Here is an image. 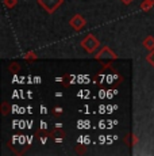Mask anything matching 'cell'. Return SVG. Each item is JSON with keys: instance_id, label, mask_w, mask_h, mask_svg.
<instances>
[{"instance_id": "2", "label": "cell", "mask_w": 154, "mask_h": 156, "mask_svg": "<svg viewBox=\"0 0 154 156\" xmlns=\"http://www.w3.org/2000/svg\"><path fill=\"white\" fill-rule=\"evenodd\" d=\"M64 0H38V4L46 11L47 14H54L60 8Z\"/></svg>"}, {"instance_id": "15", "label": "cell", "mask_w": 154, "mask_h": 156, "mask_svg": "<svg viewBox=\"0 0 154 156\" xmlns=\"http://www.w3.org/2000/svg\"><path fill=\"white\" fill-rule=\"evenodd\" d=\"M147 2H149L152 5H154V0H147Z\"/></svg>"}, {"instance_id": "8", "label": "cell", "mask_w": 154, "mask_h": 156, "mask_svg": "<svg viewBox=\"0 0 154 156\" xmlns=\"http://www.w3.org/2000/svg\"><path fill=\"white\" fill-rule=\"evenodd\" d=\"M23 58H25V60H27V61H31V60H32V61H34V60H38V56L35 55V53L31 50V52L25 53V55H23Z\"/></svg>"}, {"instance_id": "10", "label": "cell", "mask_w": 154, "mask_h": 156, "mask_svg": "<svg viewBox=\"0 0 154 156\" xmlns=\"http://www.w3.org/2000/svg\"><path fill=\"white\" fill-rule=\"evenodd\" d=\"M152 7H153V5L150 4V3L147 2V0H145V2L141 4V10H142V11H149Z\"/></svg>"}, {"instance_id": "7", "label": "cell", "mask_w": 154, "mask_h": 156, "mask_svg": "<svg viewBox=\"0 0 154 156\" xmlns=\"http://www.w3.org/2000/svg\"><path fill=\"white\" fill-rule=\"evenodd\" d=\"M0 110H2V114H3V115H7V114L10 113V110H11L10 103H8V102H3V103H2V107H0Z\"/></svg>"}, {"instance_id": "11", "label": "cell", "mask_w": 154, "mask_h": 156, "mask_svg": "<svg viewBox=\"0 0 154 156\" xmlns=\"http://www.w3.org/2000/svg\"><path fill=\"white\" fill-rule=\"evenodd\" d=\"M10 71H12V72H18L20 69V67H19V64H18V62H12V64H10Z\"/></svg>"}, {"instance_id": "14", "label": "cell", "mask_w": 154, "mask_h": 156, "mask_svg": "<svg viewBox=\"0 0 154 156\" xmlns=\"http://www.w3.org/2000/svg\"><path fill=\"white\" fill-rule=\"evenodd\" d=\"M120 2L123 3V4H126V5H129V4H131L132 2H134V0H120Z\"/></svg>"}, {"instance_id": "9", "label": "cell", "mask_w": 154, "mask_h": 156, "mask_svg": "<svg viewBox=\"0 0 154 156\" xmlns=\"http://www.w3.org/2000/svg\"><path fill=\"white\" fill-rule=\"evenodd\" d=\"M3 4L7 8H14L18 4V0H3Z\"/></svg>"}, {"instance_id": "3", "label": "cell", "mask_w": 154, "mask_h": 156, "mask_svg": "<svg viewBox=\"0 0 154 156\" xmlns=\"http://www.w3.org/2000/svg\"><path fill=\"white\" fill-rule=\"evenodd\" d=\"M116 53H114V50L108 46H104L102 49H99V52L96 53L95 58L99 61H105V60H116Z\"/></svg>"}, {"instance_id": "13", "label": "cell", "mask_w": 154, "mask_h": 156, "mask_svg": "<svg viewBox=\"0 0 154 156\" xmlns=\"http://www.w3.org/2000/svg\"><path fill=\"white\" fill-rule=\"evenodd\" d=\"M147 61H149V62H150V64H152V65H153V67H154V50H153V52H152V53H150V55H149V56H147Z\"/></svg>"}, {"instance_id": "4", "label": "cell", "mask_w": 154, "mask_h": 156, "mask_svg": "<svg viewBox=\"0 0 154 156\" xmlns=\"http://www.w3.org/2000/svg\"><path fill=\"white\" fill-rule=\"evenodd\" d=\"M69 25H70V27H72L73 30H76V31H80L82 27H85V25H87V20L84 19V16H82V15L76 14V15H73V16L70 18Z\"/></svg>"}, {"instance_id": "6", "label": "cell", "mask_w": 154, "mask_h": 156, "mask_svg": "<svg viewBox=\"0 0 154 156\" xmlns=\"http://www.w3.org/2000/svg\"><path fill=\"white\" fill-rule=\"evenodd\" d=\"M124 141H126V144H129L130 147H132L138 143V137L135 136V134H127L126 139H124Z\"/></svg>"}, {"instance_id": "12", "label": "cell", "mask_w": 154, "mask_h": 156, "mask_svg": "<svg viewBox=\"0 0 154 156\" xmlns=\"http://www.w3.org/2000/svg\"><path fill=\"white\" fill-rule=\"evenodd\" d=\"M62 114V107H55L54 112H53V115L54 117H60Z\"/></svg>"}, {"instance_id": "1", "label": "cell", "mask_w": 154, "mask_h": 156, "mask_svg": "<svg viewBox=\"0 0 154 156\" xmlns=\"http://www.w3.org/2000/svg\"><path fill=\"white\" fill-rule=\"evenodd\" d=\"M80 45H81L82 49L87 53H89V55H93L95 52H97V49H100V41L97 40L93 34H91V33L82 38Z\"/></svg>"}, {"instance_id": "5", "label": "cell", "mask_w": 154, "mask_h": 156, "mask_svg": "<svg viewBox=\"0 0 154 156\" xmlns=\"http://www.w3.org/2000/svg\"><path fill=\"white\" fill-rule=\"evenodd\" d=\"M142 45H143V48L146 50H149V52H153L154 50V37L153 35H149V37L145 38V41L142 42Z\"/></svg>"}]
</instances>
